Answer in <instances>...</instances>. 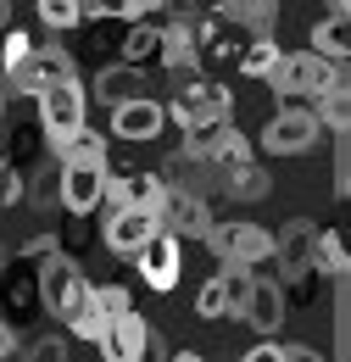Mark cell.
I'll return each instance as SVG.
<instances>
[{
	"mask_svg": "<svg viewBox=\"0 0 351 362\" xmlns=\"http://www.w3.org/2000/svg\"><path fill=\"white\" fill-rule=\"evenodd\" d=\"M162 112L173 117L184 134H207V129L234 123V95H229V84H218V78H184V90L168 95Z\"/></svg>",
	"mask_w": 351,
	"mask_h": 362,
	"instance_id": "6da1fadb",
	"label": "cell"
},
{
	"mask_svg": "<svg viewBox=\"0 0 351 362\" xmlns=\"http://www.w3.org/2000/svg\"><path fill=\"white\" fill-rule=\"evenodd\" d=\"M40 307L50 317H62L67 329L89 313V279H84V268H79L73 257L56 251V257H45V262H40Z\"/></svg>",
	"mask_w": 351,
	"mask_h": 362,
	"instance_id": "7a4b0ae2",
	"label": "cell"
},
{
	"mask_svg": "<svg viewBox=\"0 0 351 362\" xmlns=\"http://www.w3.org/2000/svg\"><path fill=\"white\" fill-rule=\"evenodd\" d=\"M267 84H273V95H284V106H296V100H307V95H329L335 84H346V78H340L335 62H323V56H312V50H284V56L273 62Z\"/></svg>",
	"mask_w": 351,
	"mask_h": 362,
	"instance_id": "3957f363",
	"label": "cell"
},
{
	"mask_svg": "<svg viewBox=\"0 0 351 362\" xmlns=\"http://www.w3.org/2000/svg\"><path fill=\"white\" fill-rule=\"evenodd\" d=\"M207 245H212V257L218 262H234V268H263V262H273V228L263 223H207V234H201Z\"/></svg>",
	"mask_w": 351,
	"mask_h": 362,
	"instance_id": "277c9868",
	"label": "cell"
},
{
	"mask_svg": "<svg viewBox=\"0 0 351 362\" xmlns=\"http://www.w3.org/2000/svg\"><path fill=\"white\" fill-rule=\"evenodd\" d=\"M67 78H79V67H73V50H62V45H34L17 67H6V90L11 95H45L56 84H67Z\"/></svg>",
	"mask_w": 351,
	"mask_h": 362,
	"instance_id": "5b68a950",
	"label": "cell"
},
{
	"mask_svg": "<svg viewBox=\"0 0 351 362\" xmlns=\"http://www.w3.org/2000/svg\"><path fill=\"white\" fill-rule=\"evenodd\" d=\"M34 106H40V134L50 139V145H62L67 134H79L89 123V95L79 78H67V84H56V90L34 95Z\"/></svg>",
	"mask_w": 351,
	"mask_h": 362,
	"instance_id": "8992f818",
	"label": "cell"
},
{
	"mask_svg": "<svg viewBox=\"0 0 351 362\" xmlns=\"http://www.w3.org/2000/svg\"><path fill=\"white\" fill-rule=\"evenodd\" d=\"M151 212H156V228H162V234H173L178 245H184V240H201L207 223H212L207 201H201L195 189H184V184H168V189L156 195V206H151Z\"/></svg>",
	"mask_w": 351,
	"mask_h": 362,
	"instance_id": "52a82bcc",
	"label": "cell"
},
{
	"mask_svg": "<svg viewBox=\"0 0 351 362\" xmlns=\"http://www.w3.org/2000/svg\"><path fill=\"white\" fill-rule=\"evenodd\" d=\"M318 117H312V106H279L273 117L263 123V134H257V145L263 151H273V156H301V151H312L318 145Z\"/></svg>",
	"mask_w": 351,
	"mask_h": 362,
	"instance_id": "ba28073f",
	"label": "cell"
},
{
	"mask_svg": "<svg viewBox=\"0 0 351 362\" xmlns=\"http://www.w3.org/2000/svg\"><path fill=\"white\" fill-rule=\"evenodd\" d=\"M106 162H67L62 168V179H56V195H62V206L73 212V218H84V212H100V201H106Z\"/></svg>",
	"mask_w": 351,
	"mask_h": 362,
	"instance_id": "9c48e42d",
	"label": "cell"
},
{
	"mask_svg": "<svg viewBox=\"0 0 351 362\" xmlns=\"http://www.w3.org/2000/svg\"><path fill=\"white\" fill-rule=\"evenodd\" d=\"M145 334H151V323L134 313H117L100 323V334H95V351H100V362H139V351H145Z\"/></svg>",
	"mask_w": 351,
	"mask_h": 362,
	"instance_id": "30bf717a",
	"label": "cell"
},
{
	"mask_svg": "<svg viewBox=\"0 0 351 362\" xmlns=\"http://www.w3.org/2000/svg\"><path fill=\"white\" fill-rule=\"evenodd\" d=\"M134 268H139V279H145L151 290H173L178 273H184V245H178L173 234H151V240L139 245Z\"/></svg>",
	"mask_w": 351,
	"mask_h": 362,
	"instance_id": "8fae6325",
	"label": "cell"
},
{
	"mask_svg": "<svg viewBox=\"0 0 351 362\" xmlns=\"http://www.w3.org/2000/svg\"><path fill=\"white\" fill-rule=\"evenodd\" d=\"M284 313H290V296H284V284L279 279H251V290H246V307H240V317L257 329V334H267L273 340V329L284 323Z\"/></svg>",
	"mask_w": 351,
	"mask_h": 362,
	"instance_id": "7c38bea8",
	"label": "cell"
},
{
	"mask_svg": "<svg viewBox=\"0 0 351 362\" xmlns=\"http://www.w3.org/2000/svg\"><path fill=\"white\" fill-rule=\"evenodd\" d=\"M151 234H162L156 228V212H145V206H117V212H106V245L117 251V257H139V245L151 240Z\"/></svg>",
	"mask_w": 351,
	"mask_h": 362,
	"instance_id": "4fadbf2b",
	"label": "cell"
},
{
	"mask_svg": "<svg viewBox=\"0 0 351 362\" xmlns=\"http://www.w3.org/2000/svg\"><path fill=\"white\" fill-rule=\"evenodd\" d=\"M312 240H318V223L312 218H290V223L273 234V262L290 273V279H307L312 273Z\"/></svg>",
	"mask_w": 351,
	"mask_h": 362,
	"instance_id": "5bb4252c",
	"label": "cell"
},
{
	"mask_svg": "<svg viewBox=\"0 0 351 362\" xmlns=\"http://www.w3.org/2000/svg\"><path fill=\"white\" fill-rule=\"evenodd\" d=\"M162 123H168V112H162V100H151V95H139V100H129V106L112 112V134L123 139V145L156 139V134H162Z\"/></svg>",
	"mask_w": 351,
	"mask_h": 362,
	"instance_id": "9a60e30c",
	"label": "cell"
},
{
	"mask_svg": "<svg viewBox=\"0 0 351 362\" xmlns=\"http://www.w3.org/2000/svg\"><path fill=\"white\" fill-rule=\"evenodd\" d=\"M168 184H162V173H139V168H129V173H106V212H117V206H156V195H162Z\"/></svg>",
	"mask_w": 351,
	"mask_h": 362,
	"instance_id": "2e32d148",
	"label": "cell"
},
{
	"mask_svg": "<svg viewBox=\"0 0 351 362\" xmlns=\"http://www.w3.org/2000/svg\"><path fill=\"white\" fill-rule=\"evenodd\" d=\"M139 95H145V73H134V67H123V62L95 73V100H100V106H112V112H117V106H129V100H139Z\"/></svg>",
	"mask_w": 351,
	"mask_h": 362,
	"instance_id": "e0dca14e",
	"label": "cell"
},
{
	"mask_svg": "<svg viewBox=\"0 0 351 362\" xmlns=\"http://www.w3.org/2000/svg\"><path fill=\"white\" fill-rule=\"evenodd\" d=\"M218 17H223V23H234V28H246V34L257 40V34H273V23H279V0H223Z\"/></svg>",
	"mask_w": 351,
	"mask_h": 362,
	"instance_id": "ac0fdd59",
	"label": "cell"
},
{
	"mask_svg": "<svg viewBox=\"0 0 351 362\" xmlns=\"http://www.w3.org/2000/svg\"><path fill=\"white\" fill-rule=\"evenodd\" d=\"M156 67H173L184 78H195V40H190V23H168L162 28V56H156Z\"/></svg>",
	"mask_w": 351,
	"mask_h": 362,
	"instance_id": "d6986e66",
	"label": "cell"
},
{
	"mask_svg": "<svg viewBox=\"0 0 351 362\" xmlns=\"http://www.w3.org/2000/svg\"><path fill=\"white\" fill-rule=\"evenodd\" d=\"M156 56H162V28H151V23H134L129 34H123V67L145 73V67H156Z\"/></svg>",
	"mask_w": 351,
	"mask_h": 362,
	"instance_id": "ffe728a7",
	"label": "cell"
},
{
	"mask_svg": "<svg viewBox=\"0 0 351 362\" xmlns=\"http://www.w3.org/2000/svg\"><path fill=\"white\" fill-rule=\"evenodd\" d=\"M346 50H351L346 17H329V11H323V17L312 23V56H323V62H335V67H340V62H346Z\"/></svg>",
	"mask_w": 351,
	"mask_h": 362,
	"instance_id": "44dd1931",
	"label": "cell"
},
{
	"mask_svg": "<svg viewBox=\"0 0 351 362\" xmlns=\"http://www.w3.org/2000/svg\"><path fill=\"white\" fill-rule=\"evenodd\" d=\"M50 151L62 156V168H67V162H106V134H95V129L84 123L79 134H67L62 145H50Z\"/></svg>",
	"mask_w": 351,
	"mask_h": 362,
	"instance_id": "7402d4cb",
	"label": "cell"
},
{
	"mask_svg": "<svg viewBox=\"0 0 351 362\" xmlns=\"http://www.w3.org/2000/svg\"><path fill=\"white\" fill-rule=\"evenodd\" d=\"M212 162H218L223 173H229V168H240V162H257V156H251V139L240 134L234 123H223L218 134H212Z\"/></svg>",
	"mask_w": 351,
	"mask_h": 362,
	"instance_id": "603a6c76",
	"label": "cell"
},
{
	"mask_svg": "<svg viewBox=\"0 0 351 362\" xmlns=\"http://www.w3.org/2000/svg\"><path fill=\"white\" fill-rule=\"evenodd\" d=\"M223 189H229L234 201H263L267 195V173L257 168V162H240V168L223 173Z\"/></svg>",
	"mask_w": 351,
	"mask_h": 362,
	"instance_id": "cb8c5ba5",
	"label": "cell"
},
{
	"mask_svg": "<svg viewBox=\"0 0 351 362\" xmlns=\"http://www.w3.org/2000/svg\"><path fill=\"white\" fill-rule=\"evenodd\" d=\"M218 290H223V307H229V317H240V307H246V290H251V279L257 273L251 268H234V262H218Z\"/></svg>",
	"mask_w": 351,
	"mask_h": 362,
	"instance_id": "d4e9b609",
	"label": "cell"
},
{
	"mask_svg": "<svg viewBox=\"0 0 351 362\" xmlns=\"http://www.w3.org/2000/svg\"><path fill=\"white\" fill-rule=\"evenodd\" d=\"M279 56H284V50H279V40H273V34H257L251 45L240 50V73H246V78H267Z\"/></svg>",
	"mask_w": 351,
	"mask_h": 362,
	"instance_id": "484cf974",
	"label": "cell"
},
{
	"mask_svg": "<svg viewBox=\"0 0 351 362\" xmlns=\"http://www.w3.org/2000/svg\"><path fill=\"white\" fill-rule=\"evenodd\" d=\"M312 273H346V245H340V234L335 228H318V240H312Z\"/></svg>",
	"mask_w": 351,
	"mask_h": 362,
	"instance_id": "4316f807",
	"label": "cell"
},
{
	"mask_svg": "<svg viewBox=\"0 0 351 362\" xmlns=\"http://www.w3.org/2000/svg\"><path fill=\"white\" fill-rule=\"evenodd\" d=\"M318 129H329V134H346V84H335L329 95H318Z\"/></svg>",
	"mask_w": 351,
	"mask_h": 362,
	"instance_id": "83f0119b",
	"label": "cell"
},
{
	"mask_svg": "<svg viewBox=\"0 0 351 362\" xmlns=\"http://www.w3.org/2000/svg\"><path fill=\"white\" fill-rule=\"evenodd\" d=\"M40 23L56 28V34H67V28L84 23V11H79V0H40Z\"/></svg>",
	"mask_w": 351,
	"mask_h": 362,
	"instance_id": "f1b7e54d",
	"label": "cell"
},
{
	"mask_svg": "<svg viewBox=\"0 0 351 362\" xmlns=\"http://www.w3.org/2000/svg\"><path fill=\"white\" fill-rule=\"evenodd\" d=\"M195 317H207V323L229 317V307H223V290H218V279H207V284L195 290Z\"/></svg>",
	"mask_w": 351,
	"mask_h": 362,
	"instance_id": "f546056e",
	"label": "cell"
},
{
	"mask_svg": "<svg viewBox=\"0 0 351 362\" xmlns=\"http://www.w3.org/2000/svg\"><path fill=\"white\" fill-rule=\"evenodd\" d=\"M28 362H67V340H62V334L34 340V346H28Z\"/></svg>",
	"mask_w": 351,
	"mask_h": 362,
	"instance_id": "4dcf8cb0",
	"label": "cell"
},
{
	"mask_svg": "<svg viewBox=\"0 0 351 362\" xmlns=\"http://www.w3.org/2000/svg\"><path fill=\"white\" fill-rule=\"evenodd\" d=\"M28 50H34V40H28L23 28H6V50H0V67H17V62H23Z\"/></svg>",
	"mask_w": 351,
	"mask_h": 362,
	"instance_id": "1f68e13d",
	"label": "cell"
},
{
	"mask_svg": "<svg viewBox=\"0 0 351 362\" xmlns=\"http://www.w3.org/2000/svg\"><path fill=\"white\" fill-rule=\"evenodd\" d=\"M17 351H23V340H17V323H6V317H0V362H17Z\"/></svg>",
	"mask_w": 351,
	"mask_h": 362,
	"instance_id": "d6a6232c",
	"label": "cell"
},
{
	"mask_svg": "<svg viewBox=\"0 0 351 362\" xmlns=\"http://www.w3.org/2000/svg\"><path fill=\"white\" fill-rule=\"evenodd\" d=\"M240 362H284V346H279V340H263V346H251Z\"/></svg>",
	"mask_w": 351,
	"mask_h": 362,
	"instance_id": "836d02e7",
	"label": "cell"
},
{
	"mask_svg": "<svg viewBox=\"0 0 351 362\" xmlns=\"http://www.w3.org/2000/svg\"><path fill=\"white\" fill-rule=\"evenodd\" d=\"M173 351L162 346V334H145V351H139V362H168Z\"/></svg>",
	"mask_w": 351,
	"mask_h": 362,
	"instance_id": "e575fe53",
	"label": "cell"
},
{
	"mask_svg": "<svg viewBox=\"0 0 351 362\" xmlns=\"http://www.w3.org/2000/svg\"><path fill=\"white\" fill-rule=\"evenodd\" d=\"M284 362H323L312 346H284Z\"/></svg>",
	"mask_w": 351,
	"mask_h": 362,
	"instance_id": "d590c367",
	"label": "cell"
},
{
	"mask_svg": "<svg viewBox=\"0 0 351 362\" xmlns=\"http://www.w3.org/2000/svg\"><path fill=\"white\" fill-rule=\"evenodd\" d=\"M156 6H168V0H129V11H134V23H139V17H151V11H156Z\"/></svg>",
	"mask_w": 351,
	"mask_h": 362,
	"instance_id": "8d00e7d4",
	"label": "cell"
},
{
	"mask_svg": "<svg viewBox=\"0 0 351 362\" xmlns=\"http://www.w3.org/2000/svg\"><path fill=\"white\" fill-rule=\"evenodd\" d=\"M323 6H329V17H346V6H351V0H323Z\"/></svg>",
	"mask_w": 351,
	"mask_h": 362,
	"instance_id": "74e56055",
	"label": "cell"
},
{
	"mask_svg": "<svg viewBox=\"0 0 351 362\" xmlns=\"http://www.w3.org/2000/svg\"><path fill=\"white\" fill-rule=\"evenodd\" d=\"M0 28H11V0H0Z\"/></svg>",
	"mask_w": 351,
	"mask_h": 362,
	"instance_id": "f35d334b",
	"label": "cell"
},
{
	"mask_svg": "<svg viewBox=\"0 0 351 362\" xmlns=\"http://www.w3.org/2000/svg\"><path fill=\"white\" fill-rule=\"evenodd\" d=\"M168 362H207V357H195V351H173Z\"/></svg>",
	"mask_w": 351,
	"mask_h": 362,
	"instance_id": "ab89813d",
	"label": "cell"
},
{
	"mask_svg": "<svg viewBox=\"0 0 351 362\" xmlns=\"http://www.w3.org/2000/svg\"><path fill=\"white\" fill-rule=\"evenodd\" d=\"M0 123H6V90H0Z\"/></svg>",
	"mask_w": 351,
	"mask_h": 362,
	"instance_id": "60d3db41",
	"label": "cell"
},
{
	"mask_svg": "<svg viewBox=\"0 0 351 362\" xmlns=\"http://www.w3.org/2000/svg\"><path fill=\"white\" fill-rule=\"evenodd\" d=\"M0 268H6V251H0Z\"/></svg>",
	"mask_w": 351,
	"mask_h": 362,
	"instance_id": "b9f144b4",
	"label": "cell"
}]
</instances>
